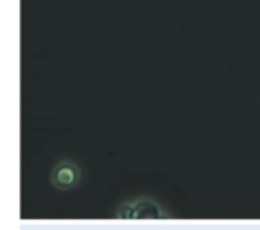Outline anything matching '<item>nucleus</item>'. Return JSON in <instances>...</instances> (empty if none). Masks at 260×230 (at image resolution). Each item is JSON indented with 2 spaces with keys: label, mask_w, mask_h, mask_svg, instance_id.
Masks as SVG:
<instances>
[{
  "label": "nucleus",
  "mask_w": 260,
  "mask_h": 230,
  "mask_svg": "<svg viewBox=\"0 0 260 230\" xmlns=\"http://www.w3.org/2000/svg\"><path fill=\"white\" fill-rule=\"evenodd\" d=\"M170 214L162 211V207L148 198H139L134 202H126L119 205V209L114 212V218L121 219H139V218H168Z\"/></svg>",
  "instance_id": "nucleus-1"
},
{
  "label": "nucleus",
  "mask_w": 260,
  "mask_h": 230,
  "mask_svg": "<svg viewBox=\"0 0 260 230\" xmlns=\"http://www.w3.org/2000/svg\"><path fill=\"white\" fill-rule=\"evenodd\" d=\"M50 180H52V186H54L55 189H61V191L73 189V187L80 182V169L75 162L61 161L55 164L54 169H52Z\"/></svg>",
  "instance_id": "nucleus-2"
}]
</instances>
